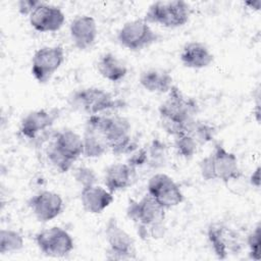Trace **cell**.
I'll return each mask as SVG.
<instances>
[{
  "label": "cell",
  "mask_w": 261,
  "mask_h": 261,
  "mask_svg": "<svg viewBox=\"0 0 261 261\" xmlns=\"http://www.w3.org/2000/svg\"><path fill=\"white\" fill-rule=\"evenodd\" d=\"M103 132L109 150L118 156L130 154L138 149V144L132 138V125L127 118L119 115H90L87 123Z\"/></svg>",
  "instance_id": "6da1fadb"
},
{
  "label": "cell",
  "mask_w": 261,
  "mask_h": 261,
  "mask_svg": "<svg viewBox=\"0 0 261 261\" xmlns=\"http://www.w3.org/2000/svg\"><path fill=\"white\" fill-rule=\"evenodd\" d=\"M126 215L136 223L142 239H155L163 234L165 209L148 193L139 201H129Z\"/></svg>",
  "instance_id": "7a4b0ae2"
},
{
  "label": "cell",
  "mask_w": 261,
  "mask_h": 261,
  "mask_svg": "<svg viewBox=\"0 0 261 261\" xmlns=\"http://www.w3.org/2000/svg\"><path fill=\"white\" fill-rule=\"evenodd\" d=\"M68 104L73 110L87 113L90 116L120 108L124 103L114 99L109 92L101 88L89 87L72 92L68 97Z\"/></svg>",
  "instance_id": "3957f363"
},
{
  "label": "cell",
  "mask_w": 261,
  "mask_h": 261,
  "mask_svg": "<svg viewBox=\"0 0 261 261\" xmlns=\"http://www.w3.org/2000/svg\"><path fill=\"white\" fill-rule=\"evenodd\" d=\"M158 111L160 119L189 125L197 119L199 105L194 98L186 96L177 86L173 85L168 92L167 98L160 104Z\"/></svg>",
  "instance_id": "277c9868"
},
{
  "label": "cell",
  "mask_w": 261,
  "mask_h": 261,
  "mask_svg": "<svg viewBox=\"0 0 261 261\" xmlns=\"http://www.w3.org/2000/svg\"><path fill=\"white\" fill-rule=\"evenodd\" d=\"M191 16L189 3L182 0L156 1L152 3L145 14V20L165 28L175 29L185 25Z\"/></svg>",
  "instance_id": "5b68a950"
},
{
  "label": "cell",
  "mask_w": 261,
  "mask_h": 261,
  "mask_svg": "<svg viewBox=\"0 0 261 261\" xmlns=\"http://www.w3.org/2000/svg\"><path fill=\"white\" fill-rule=\"evenodd\" d=\"M159 40V35L145 19H134L125 22L117 33L119 44L130 50L140 51Z\"/></svg>",
  "instance_id": "8992f818"
},
{
  "label": "cell",
  "mask_w": 261,
  "mask_h": 261,
  "mask_svg": "<svg viewBox=\"0 0 261 261\" xmlns=\"http://www.w3.org/2000/svg\"><path fill=\"white\" fill-rule=\"evenodd\" d=\"M105 238L108 244L109 260H130L136 258V248L133 238L119 226L114 217L108 219L105 226Z\"/></svg>",
  "instance_id": "52a82bcc"
},
{
  "label": "cell",
  "mask_w": 261,
  "mask_h": 261,
  "mask_svg": "<svg viewBox=\"0 0 261 261\" xmlns=\"http://www.w3.org/2000/svg\"><path fill=\"white\" fill-rule=\"evenodd\" d=\"M65 58L64 49L59 46H45L38 49L32 59V74L40 84L47 83L59 69Z\"/></svg>",
  "instance_id": "ba28073f"
},
{
  "label": "cell",
  "mask_w": 261,
  "mask_h": 261,
  "mask_svg": "<svg viewBox=\"0 0 261 261\" xmlns=\"http://www.w3.org/2000/svg\"><path fill=\"white\" fill-rule=\"evenodd\" d=\"M35 240L40 251L50 257H65L74 246L71 236L59 226L41 230L36 234Z\"/></svg>",
  "instance_id": "9c48e42d"
},
{
  "label": "cell",
  "mask_w": 261,
  "mask_h": 261,
  "mask_svg": "<svg viewBox=\"0 0 261 261\" xmlns=\"http://www.w3.org/2000/svg\"><path fill=\"white\" fill-rule=\"evenodd\" d=\"M148 194L152 196L165 210L179 205L184 194L178 185L165 173H155L149 178Z\"/></svg>",
  "instance_id": "30bf717a"
},
{
  "label": "cell",
  "mask_w": 261,
  "mask_h": 261,
  "mask_svg": "<svg viewBox=\"0 0 261 261\" xmlns=\"http://www.w3.org/2000/svg\"><path fill=\"white\" fill-rule=\"evenodd\" d=\"M207 238L218 259H226L230 254L239 253L242 248L238 232L220 222H214L208 226Z\"/></svg>",
  "instance_id": "8fae6325"
},
{
  "label": "cell",
  "mask_w": 261,
  "mask_h": 261,
  "mask_svg": "<svg viewBox=\"0 0 261 261\" xmlns=\"http://www.w3.org/2000/svg\"><path fill=\"white\" fill-rule=\"evenodd\" d=\"M214 174V179L225 184L237 180L242 175L237 155L227 151L221 144L217 143L214 150L209 154Z\"/></svg>",
  "instance_id": "7c38bea8"
},
{
  "label": "cell",
  "mask_w": 261,
  "mask_h": 261,
  "mask_svg": "<svg viewBox=\"0 0 261 261\" xmlns=\"http://www.w3.org/2000/svg\"><path fill=\"white\" fill-rule=\"evenodd\" d=\"M28 205L38 221L48 222L62 212L63 200L55 192L42 191L31 197Z\"/></svg>",
  "instance_id": "4fadbf2b"
},
{
  "label": "cell",
  "mask_w": 261,
  "mask_h": 261,
  "mask_svg": "<svg viewBox=\"0 0 261 261\" xmlns=\"http://www.w3.org/2000/svg\"><path fill=\"white\" fill-rule=\"evenodd\" d=\"M32 28L40 33L59 31L65 21L63 11L55 5L42 2L29 16Z\"/></svg>",
  "instance_id": "5bb4252c"
},
{
  "label": "cell",
  "mask_w": 261,
  "mask_h": 261,
  "mask_svg": "<svg viewBox=\"0 0 261 261\" xmlns=\"http://www.w3.org/2000/svg\"><path fill=\"white\" fill-rule=\"evenodd\" d=\"M59 116L57 109H39L28 113L20 121V134L29 140L36 139L41 133L51 128Z\"/></svg>",
  "instance_id": "9a60e30c"
},
{
  "label": "cell",
  "mask_w": 261,
  "mask_h": 261,
  "mask_svg": "<svg viewBox=\"0 0 261 261\" xmlns=\"http://www.w3.org/2000/svg\"><path fill=\"white\" fill-rule=\"evenodd\" d=\"M69 34L75 48L87 50L95 44L98 36L96 20L90 15L77 16L70 22Z\"/></svg>",
  "instance_id": "2e32d148"
},
{
  "label": "cell",
  "mask_w": 261,
  "mask_h": 261,
  "mask_svg": "<svg viewBox=\"0 0 261 261\" xmlns=\"http://www.w3.org/2000/svg\"><path fill=\"white\" fill-rule=\"evenodd\" d=\"M51 146L72 163L84 155L83 137L72 129L58 132Z\"/></svg>",
  "instance_id": "e0dca14e"
},
{
  "label": "cell",
  "mask_w": 261,
  "mask_h": 261,
  "mask_svg": "<svg viewBox=\"0 0 261 261\" xmlns=\"http://www.w3.org/2000/svg\"><path fill=\"white\" fill-rule=\"evenodd\" d=\"M113 201V193L101 186L93 185L82 188L81 202L84 209L89 213H102L112 204Z\"/></svg>",
  "instance_id": "ac0fdd59"
},
{
  "label": "cell",
  "mask_w": 261,
  "mask_h": 261,
  "mask_svg": "<svg viewBox=\"0 0 261 261\" xmlns=\"http://www.w3.org/2000/svg\"><path fill=\"white\" fill-rule=\"evenodd\" d=\"M136 177V168L127 163H113L105 169L104 184L108 191L116 193L132 186Z\"/></svg>",
  "instance_id": "d6986e66"
},
{
  "label": "cell",
  "mask_w": 261,
  "mask_h": 261,
  "mask_svg": "<svg viewBox=\"0 0 261 261\" xmlns=\"http://www.w3.org/2000/svg\"><path fill=\"white\" fill-rule=\"evenodd\" d=\"M181 63L189 68L202 69L208 67L214 60L210 49L201 42L187 43L179 54Z\"/></svg>",
  "instance_id": "ffe728a7"
},
{
  "label": "cell",
  "mask_w": 261,
  "mask_h": 261,
  "mask_svg": "<svg viewBox=\"0 0 261 261\" xmlns=\"http://www.w3.org/2000/svg\"><path fill=\"white\" fill-rule=\"evenodd\" d=\"M140 85L150 93H168L173 86V79L170 72L163 68H148L142 71Z\"/></svg>",
  "instance_id": "44dd1931"
},
{
  "label": "cell",
  "mask_w": 261,
  "mask_h": 261,
  "mask_svg": "<svg viewBox=\"0 0 261 261\" xmlns=\"http://www.w3.org/2000/svg\"><path fill=\"white\" fill-rule=\"evenodd\" d=\"M99 73L111 83H118L123 80L127 73L126 65L113 53L102 54L97 61Z\"/></svg>",
  "instance_id": "7402d4cb"
},
{
  "label": "cell",
  "mask_w": 261,
  "mask_h": 261,
  "mask_svg": "<svg viewBox=\"0 0 261 261\" xmlns=\"http://www.w3.org/2000/svg\"><path fill=\"white\" fill-rule=\"evenodd\" d=\"M84 141V156L88 158H98L109 150L107 140L102 130L86 124Z\"/></svg>",
  "instance_id": "603a6c76"
},
{
  "label": "cell",
  "mask_w": 261,
  "mask_h": 261,
  "mask_svg": "<svg viewBox=\"0 0 261 261\" xmlns=\"http://www.w3.org/2000/svg\"><path fill=\"white\" fill-rule=\"evenodd\" d=\"M24 246V240L20 232L14 229L2 228L0 230V254L15 253Z\"/></svg>",
  "instance_id": "cb8c5ba5"
},
{
  "label": "cell",
  "mask_w": 261,
  "mask_h": 261,
  "mask_svg": "<svg viewBox=\"0 0 261 261\" xmlns=\"http://www.w3.org/2000/svg\"><path fill=\"white\" fill-rule=\"evenodd\" d=\"M187 134H190L197 141L199 146H203L213 140L215 128L207 122L196 119L190 126Z\"/></svg>",
  "instance_id": "d4e9b609"
},
{
  "label": "cell",
  "mask_w": 261,
  "mask_h": 261,
  "mask_svg": "<svg viewBox=\"0 0 261 261\" xmlns=\"http://www.w3.org/2000/svg\"><path fill=\"white\" fill-rule=\"evenodd\" d=\"M199 144L190 134H182L174 137V148L179 156L185 159H191L197 153Z\"/></svg>",
  "instance_id": "484cf974"
},
{
  "label": "cell",
  "mask_w": 261,
  "mask_h": 261,
  "mask_svg": "<svg viewBox=\"0 0 261 261\" xmlns=\"http://www.w3.org/2000/svg\"><path fill=\"white\" fill-rule=\"evenodd\" d=\"M147 150H148V163L152 167L158 168L164 165L166 161L167 147L162 141H160L159 139H154L150 144V146L147 148Z\"/></svg>",
  "instance_id": "4316f807"
},
{
  "label": "cell",
  "mask_w": 261,
  "mask_h": 261,
  "mask_svg": "<svg viewBox=\"0 0 261 261\" xmlns=\"http://www.w3.org/2000/svg\"><path fill=\"white\" fill-rule=\"evenodd\" d=\"M246 244L249 250L250 258L255 261H258L260 259V224L259 223L247 236Z\"/></svg>",
  "instance_id": "83f0119b"
},
{
  "label": "cell",
  "mask_w": 261,
  "mask_h": 261,
  "mask_svg": "<svg viewBox=\"0 0 261 261\" xmlns=\"http://www.w3.org/2000/svg\"><path fill=\"white\" fill-rule=\"evenodd\" d=\"M47 157L49 162L60 172L68 171L73 164L71 161H69L64 156H62L58 151H56L51 145L47 150Z\"/></svg>",
  "instance_id": "f1b7e54d"
},
{
  "label": "cell",
  "mask_w": 261,
  "mask_h": 261,
  "mask_svg": "<svg viewBox=\"0 0 261 261\" xmlns=\"http://www.w3.org/2000/svg\"><path fill=\"white\" fill-rule=\"evenodd\" d=\"M75 180L82 186V188L96 185L97 175L96 172L87 166H80L74 171Z\"/></svg>",
  "instance_id": "f546056e"
},
{
  "label": "cell",
  "mask_w": 261,
  "mask_h": 261,
  "mask_svg": "<svg viewBox=\"0 0 261 261\" xmlns=\"http://www.w3.org/2000/svg\"><path fill=\"white\" fill-rule=\"evenodd\" d=\"M127 164L132 167L137 168L146 163H148V150L147 148H138L133 153L129 154V158L127 159Z\"/></svg>",
  "instance_id": "4dcf8cb0"
},
{
  "label": "cell",
  "mask_w": 261,
  "mask_h": 261,
  "mask_svg": "<svg viewBox=\"0 0 261 261\" xmlns=\"http://www.w3.org/2000/svg\"><path fill=\"white\" fill-rule=\"evenodd\" d=\"M41 3L38 0H20L17 2V7L19 13L22 15H29L35 10V8Z\"/></svg>",
  "instance_id": "1f68e13d"
},
{
  "label": "cell",
  "mask_w": 261,
  "mask_h": 261,
  "mask_svg": "<svg viewBox=\"0 0 261 261\" xmlns=\"http://www.w3.org/2000/svg\"><path fill=\"white\" fill-rule=\"evenodd\" d=\"M249 181H250V184H251L253 187H255V188H257V189L260 188L261 176H260V167H259V166L256 167V169L252 172V174H251V176H250V178H249Z\"/></svg>",
  "instance_id": "d6a6232c"
},
{
  "label": "cell",
  "mask_w": 261,
  "mask_h": 261,
  "mask_svg": "<svg viewBox=\"0 0 261 261\" xmlns=\"http://www.w3.org/2000/svg\"><path fill=\"white\" fill-rule=\"evenodd\" d=\"M260 4H261V2H260L259 0H256V1H247V2H245V5L248 6L249 8H251V9H253V10H259Z\"/></svg>",
  "instance_id": "836d02e7"
}]
</instances>
